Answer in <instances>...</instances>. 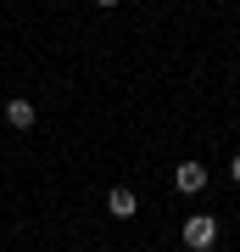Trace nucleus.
I'll return each mask as SVG.
<instances>
[{"label":"nucleus","mask_w":240,"mask_h":252,"mask_svg":"<svg viewBox=\"0 0 240 252\" xmlns=\"http://www.w3.org/2000/svg\"><path fill=\"white\" fill-rule=\"evenodd\" d=\"M179 241H185L190 252H213V247H218V219H213V213L185 219V224H179Z\"/></svg>","instance_id":"obj_1"},{"label":"nucleus","mask_w":240,"mask_h":252,"mask_svg":"<svg viewBox=\"0 0 240 252\" xmlns=\"http://www.w3.org/2000/svg\"><path fill=\"white\" fill-rule=\"evenodd\" d=\"M173 190H185V196H196V190H207V168H201L196 157L173 168Z\"/></svg>","instance_id":"obj_2"},{"label":"nucleus","mask_w":240,"mask_h":252,"mask_svg":"<svg viewBox=\"0 0 240 252\" xmlns=\"http://www.w3.org/2000/svg\"><path fill=\"white\" fill-rule=\"evenodd\" d=\"M134 207H140V196H134L129 185H112V190H107V213H112V219H134Z\"/></svg>","instance_id":"obj_3"},{"label":"nucleus","mask_w":240,"mask_h":252,"mask_svg":"<svg viewBox=\"0 0 240 252\" xmlns=\"http://www.w3.org/2000/svg\"><path fill=\"white\" fill-rule=\"evenodd\" d=\"M6 124H11V129H34V124H39V112H34V101H23V95H11V101H6Z\"/></svg>","instance_id":"obj_4"},{"label":"nucleus","mask_w":240,"mask_h":252,"mask_svg":"<svg viewBox=\"0 0 240 252\" xmlns=\"http://www.w3.org/2000/svg\"><path fill=\"white\" fill-rule=\"evenodd\" d=\"M229 180H235V185H240V152H235V157H229Z\"/></svg>","instance_id":"obj_5"},{"label":"nucleus","mask_w":240,"mask_h":252,"mask_svg":"<svg viewBox=\"0 0 240 252\" xmlns=\"http://www.w3.org/2000/svg\"><path fill=\"white\" fill-rule=\"evenodd\" d=\"M95 6H101V11H112V6H123V0H95Z\"/></svg>","instance_id":"obj_6"}]
</instances>
